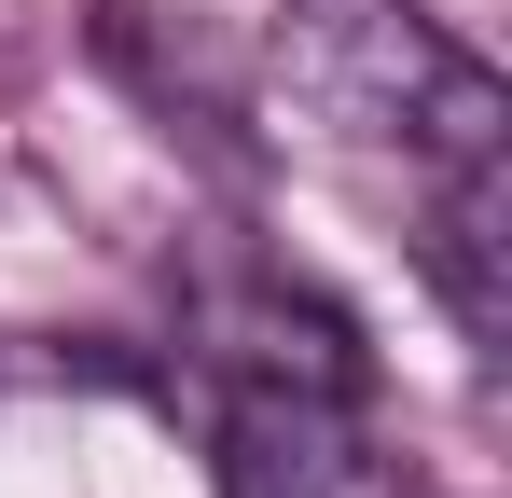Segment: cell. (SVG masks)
I'll return each mask as SVG.
<instances>
[{"instance_id": "obj_2", "label": "cell", "mask_w": 512, "mask_h": 498, "mask_svg": "<svg viewBox=\"0 0 512 498\" xmlns=\"http://www.w3.org/2000/svg\"><path fill=\"white\" fill-rule=\"evenodd\" d=\"M208 485L222 498H402V471L374 457L360 388L236 374V388H222V429H208Z\"/></svg>"}, {"instance_id": "obj_1", "label": "cell", "mask_w": 512, "mask_h": 498, "mask_svg": "<svg viewBox=\"0 0 512 498\" xmlns=\"http://www.w3.org/2000/svg\"><path fill=\"white\" fill-rule=\"evenodd\" d=\"M291 83L333 111L346 139H402L429 166H499L512 97L471 42H443L416 0H305L291 14Z\"/></svg>"}]
</instances>
